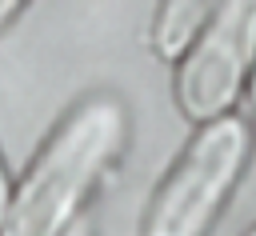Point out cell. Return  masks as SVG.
I'll use <instances>...</instances> for the list:
<instances>
[{"instance_id":"cell-1","label":"cell","mask_w":256,"mask_h":236,"mask_svg":"<svg viewBox=\"0 0 256 236\" xmlns=\"http://www.w3.org/2000/svg\"><path fill=\"white\" fill-rule=\"evenodd\" d=\"M124 108L112 96H96L80 104L44 144V152L32 160L24 180L12 188L8 216L0 232L12 236H48L60 232L76 204L84 200L88 184L100 176V168L112 160V152L124 140Z\"/></svg>"},{"instance_id":"cell-2","label":"cell","mask_w":256,"mask_h":236,"mask_svg":"<svg viewBox=\"0 0 256 236\" xmlns=\"http://www.w3.org/2000/svg\"><path fill=\"white\" fill-rule=\"evenodd\" d=\"M248 156V128L236 116H216L208 120L180 164L172 168L168 184L160 188L152 212H148V232L152 236H196L212 224L220 212L224 196L232 192L240 168Z\"/></svg>"},{"instance_id":"cell-3","label":"cell","mask_w":256,"mask_h":236,"mask_svg":"<svg viewBox=\"0 0 256 236\" xmlns=\"http://www.w3.org/2000/svg\"><path fill=\"white\" fill-rule=\"evenodd\" d=\"M256 64V0H224L184 48L176 72L180 112L208 124L232 108L248 68Z\"/></svg>"},{"instance_id":"cell-4","label":"cell","mask_w":256,"mask_h":236,"mask_svg":"<svg viewBox=\"0 0 256 236\" xmlns=\"http://www.w3.org/2000/svg\"><path fill=\"white\" fill-rule=\"evenodd\" d=\"M220 4L224 0H164L156 12V32H152L156 52L164 60H180L184 48L196 40V32L212 20Z\"/></svg>"},{"instance_id":"cell-5","label":"cell","mask_w":256,"mask_h":236,"mask_svg":"<svg viewBox=\"0 0 256 236\" xmlns=\"http://www.w3.org/2000/svg\"><path fill=\"white\" fill-rule=\"evenodd\" d=\"M8 200H12V184H8V176L0 168V228H4V216H8Z\"/></svg>"},{"instance_id":"cell-6","label":"cell","mask_w":256,"mask_h":236,"mask_svg":"<svg viewBox=\"0 0 256 236\" xmlns=\"http://www.w3.org/2000/svg\"><path fill=\"white\" fill-rule=\"evenodd\" d=\"M20 8H24V0H0V28H4V24L20 12Z\"/></svg>"},{"instance_id":"cell-7","label":"cell","mask_w":256,"mask_h":236,"mask_svg":"<svg viewBox=\"0 0 256 236\" xmlns=\"http://www.w3.org/2000/svg\"><path fill=\"white\" fill-rule=\"evenodd\" d=\"M248 96H252V116H256V64H252V76H248Z\"/></svg>"}]
</instances>
